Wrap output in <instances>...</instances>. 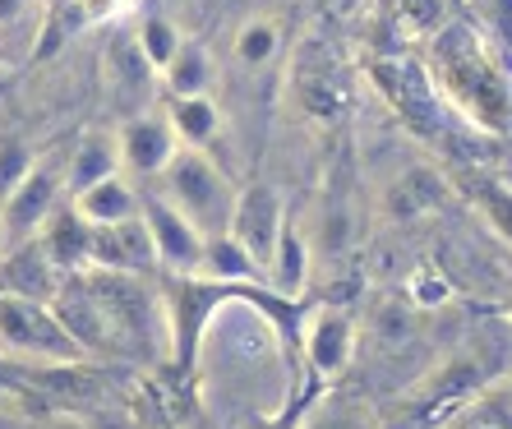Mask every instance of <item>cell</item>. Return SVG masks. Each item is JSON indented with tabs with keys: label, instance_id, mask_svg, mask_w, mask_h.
Wrapping results in <instances>:
<instances>
[{
	"label": "cell",
	"instance_id": "7",
	"mask_svg": "<svg viewBox=\"0 0 512 429\" xmlns=\"http://www.w3.org/2000/svg\"><path fill=\"white\" fill-rule=\"evenodd\" d=\"M282 227H286V203L268 180H250L245 190H236L227 236L259 263V273H268V259H273V250H277Z\"/></svg>",
	"mask_w": 512,
	"mask_h": 429
},
{
	"label": "cell",
	"instance_id": "13",
	"mask_svg": "<svg viewBox=\"0 0 512 429\" xmlns=\"http://www.w3.org/2000/svg\"><path fill=\"white\" fill-rule=\"evenodd\" d=\"M291 93H296L300 116H310V120H333V116H342V107H346V88H342V79H337V65L310 56V51H296Z\"/></svg>",
	"mask_w": 512,
	"mask_h": 429
},
{
	"label": "cell",
	"instance_id": "26",
	"mask_svg": "<svg viewBox=\"0 0 512 429\" xmlns=\"http://www.w3.org/2000/svg\"><path fill=\"white\" fill-rule=\"evenodd\" d=\"M402 296L411 300V310L416 314H434V310H443V305H453V282H448L434 263H416L411 277H406Z\"/></svg>",
	"mask_w": 512,
	"mask_h": 429
},
{
	"label": "cell",
	"instance_id": "16",
	"mask_svg": "<svg viewBox=\"0 0 512 429\" xmlns=\"http://www.w3.org/2000/svg\"><path fill=\"white\" fill-rule=\"evenodd\" d=\"M47 0H0V65H24V56L42 51Z\"/></svg>",
	"mask_w": 512,
	"mask_h": 429
},
{
	"label": "cell",
	"instance_id": "1",
	"mask_svg": "<svg viewBox=\"0 0 512 429\" xmlns=\"http://www.w3.org/2000/svg\"><path fill=\"white\" fill-rule=\"evenodd\" d=\"M425 79L434 88V102L453 111L457 120H466L480 139L508 134V74L503 65H494L476 28L443 24L429 47Z\"/></svg>",
	"mask_w": 512,
	"mask_h": 429
},
{
	"label": "cell",
	"instance_id": "31",
	"mask_svg": "<svg viewBox=\"0 0 512 429\" xmlns=\"http://www.w3.org/2000/svg\"><path fill=\"white\" fill-rule=\"evenodd\" d=\"M134 0H79V14H84V19H111V14H120V10H130Z\"/></svg>",
	"mask_w": 512,
	"mask_h": 429
},
{
	"label": "cell",
	"instance_id": "30",
	"mask_svg": "<svg viewBox=\"0 0 512 429\" xmlns=\"http://www.w3.org/2000/svg\"><path fill=\"white\" fill-rule=\"evenodd\" d=\"M476 388H480V370L471 365V360H453L448 370H439L434 379L425 383V393H429V397H448V402H453V397L476 393Z\"/></svg>",
	"mask_w": 512,
	"mask_h": 429
},
{
	"label": "cell",
	"instance_id": "28",
	"mask_svg": "<svg viewBox=\"0 0 512 429\" xmlns=\"http://www.w3.org/2000/svg\"><path fill=\"white\" fill-rule=\"evenodd\" d=\"M388 14L406 28L411 37H434L448 19H443V0H383Z\"/></svg>",
	"mask_w": 512,
	"mask_h": 429
},
{
	"label": "cell",
	"instance_id": "22",
	"mask_svg": "<svg viewBox=\"0 0 512 429\" xmlns=\"http://www.w3.org/2000/svg\"><path fill=\"white\" fill-rule=\"evenodd\" d=\"M305 236H310L314 263L337 259V254H346L351 250V240H356V217H351L346 203H323L319 217H305Z\"/></svg>",
	"mask_w": 512,
	"mask_h": 429
},
{
	"label": "cell",
	"instance_id": "12",
	"mask_svg": "<svg viewBox=\"0 0 512 429\" xmlns=\"http://www.w3.org/2000/svg\"><path fill=\"white\" fill-rule=\"evenodd\" d=\"M310 277H314V250H310V236H305V217L286 213V227H282V236H277V250H273V259H268L263 282L273 286L277 296L300 300L305 286H310Z\"/></svg>",
	"mask_w": 512,
	"mask_h": 429
},
{
	"label": "cell",
	"instance_id": "25",
	"mask_svg": "<svg viewBox=\"0 0 512 429\" xmlns=\"http://www.w3.org/2000/svg\"><path fill=\"white\" fill-rule=\"evenodd\" d=\"M130 33H134V47H139V56L148 60V70H153V74L167 70V60L176 56V47L185 42V37L176 33V24H171V19H162V14H148V19H139Z\"/></svg>",
	"mask_w": 512,
	"mask_h": 429
},
{
	"label": "cell",
	"instance_id": "3",
	"mask_svg": "<svg viewBox=\"0 0 512 429\" xmlns=\"http://www.w3.org/2000/svg\"><path fill=\"white\" fill-rule=\"evenodd\" d=\"M0 356L14 360H51V365H74L84 351L60 328L47 300H28L0 291Z\"/></svg>",
	"mask_w": 512,
	"mask_h": 429
},
{
	"label": "cell",
	"instance_id": "2",
	"mask_svg": "<svg viewBox=\"0 0 512 429\" xmlns=\"http://www.w3.org/2000/svg\"><path fill=\"white\" fill-rule=\"evenodd\" d=\"M157 194L176 208L203 240L227 236L231 208H236V180L217 167L208 153L199 148H176L162 176H157Z\"/></svg>",
	"mask_w": 512,
	"mask_h": 429
},
{
	"label": "cell",
	"instance_id": "8",
	"mask_svg": "<svg viewBox=\"0 0 512 429\" xmlns=\"http://www.w3.org/2000/svg\"><path fill=\"white\" fill-rule=\"evenodd\" d=\"M139 222H143V236L153 245V263L167 268L176 277H190L199 273V259H203V236L185 222V217L171 208L162 194H139Z\"/></svg>",
	"mask_w": 512,
	"mask_h": 429
},
{
	"label": "cell",
	"instance_id": "20",
	"mask_svg": "<svg viewBox=\"0 0 512 429\" xmlns=\"http://www.w3.org/2000/svg\"><path fill=\"white\" fill-rule=\"evenodd\" d=\"M162 111H167L180 148L208 153L213 139L222 134V107H217L213 97H162Z\"/></svg>",
	"mask_w": 512,
	"mask_h": 429
},
{
	"label": "cell",
	"instance_id": "5",
	"mask_svg": "<svg viewBox=\"0 0 512 429\" xmlns=\"http://www.w3.org/2000/svg\"><path fill=\"white\" fill-rule=\"evenodd\" d=\"M180 139L171 130L167 111L162 102L157 107H143V111H130V116L116 125V157H120V171L130 180H157L162 167L176 157Z\"/></svg>",
	"mask_w": 512,
	"mask_h": 429
},
{
	"label": "cell",
	"instance_id": "23",
	"mask_svg": "<svg viewBox=\"0 0 512 429\" xmlns=\"http://www.w3.org/2000/svg\"><path fill=\"white\" fill-rule=\"evenodd\" d=\"M282 51V19L277 14H254L236 28V42H231V56L245 65V70H263L268 60H277Z\"/></svg>",
	"mask_w": 512,
	"mask_h": 429
},
{
	"label": "cell",
	"instance_id": "6",
	"mask_svg": "<svg viewBox=\"0 0 512 429\" xmlns=\"http://www.w3.org/2000/svg\"><path fill=\"white\" fill-rule=\"evenodd\" d=\"M300 342H305V360L319 383H337L360 346V323L342 310V305H314L300 319Z\"/></svg>",
	"mask_w": 512,
	"mask_h": 429
},
{
	"label": "cell",
	"instance_id": "24",
	"mask_svg": "<svg viewBox=\"0 0 512 429\" xmlns=\"http://www.w3.org/2000/svg\"><path fill=\"white\" fill-rule=\"evenodd\" d=\"M416 319L420 314L411 310V300L406 296H379L370 310V337L383 346H402L416 337Z\"/></svg>",
	"mask_w": 512,
	"mask_h": 429
},
{
	"label": "cell",
	"instance_id": "15",
	"mask_svg": "<svg viewBox=\"0 0 512 429\" xmlns=\"http://www.w3.org/2000/svg\"><path fill=\"white\" fill-rule=\"evenodd\" d=\"M60 282H65V277L47 263V254L37 250V240H24V245H14V250L0 254V291H10V296L47 300L51 305Z\"/></svg>",
	"mask_w": 512,
	"mask_h": 429
},
{
	"label": "cell",
	"instance_id": "29",
	"mask_svg": "<svg viewBox=\"0 0 512 429\" xmlns=\"http://www.w3.org/2000/svg\"><path fill=\"white\" fill-rule=\"evenodd\" d=\"M33 162H37V153H33V143L28 139H19V134L0 139V203L19 190V180L33 171Z\"/></svg>",
	"mask_w": 512,
	"mask_h": 429
},
{
	"label": "cell",
	"instance_id": "18",
	"mask_svg": "<svg viewBox=\"0 0 512 429\" xmlns=\"http://www.w3.org/2000/svg\"><path fill=\"white\" fill-rule=\"evenodd\" d=\"M157 88L167 97H213L217 88V60L203 42H180L176 56L167 60V70L157 74Z\"/></svg>",
	"mask_w": 512,
	"mask_h": 429
},
{
	"label": "cell",
	"instance_id": "21",
	"mask_svg": "<svg viewBox=\"0 0 512 429\" xmlns=\"http://www.w3.org/2000/svg\"><path fill=\"white\" fill-rule=\"evenodd\" d=\"M194 282H222V286H263L259 263L240 250L231 236H208L203 240V259Z\"/></svg>",
	"mask_w": 512,
	"mask_h": 429
},
{
	"label": "cell",
	"instance_id": "4",
	"mask_svg": "<svg viewBox=\"0 0 512 429\" xmlns=\"http://www.w3.org/2000/svg\"><path fill=\"white\" fill-rule=\"evenodd\" d=\"M60 199H65V157H37L33 171L19 180V190L0 203V254L33 240Z\"/></svg>",
	"mask_w": 512,
	"mask_h": 429
},
{
	"label": "cell",
	"instance_id": "9",
	"mask_svg": "<svg viewBox=\"0 0 512 429\" xmlns=\"http://www.w3.org/2000/svg\"><path fill=\"white\" fill-rule=\"evenodd\" d=\"M370 79L383 93V102H388L406 125H416L420 134H434L443 107L434 102V88H429V79H425V65H416V60H406V56H383V60L370 65Z\"/></svg>",
	"mask_w": 512,
	"mask_h": 429
},
{
	"label": "cell",
	"instance_id": "10",
	"mask_svg": "<svg viewBox=\"0 0 512 429\" xmlns=\"http://www.w3.org/2000/svg\"><path fill=\"white\" fill-rule=\"evenodd\" d=\"M102 79H107V93L116 102H130L134 111L157 107L162 88H157V74L148 70V60L134 47V33H120L107 42V51H102Z\"/></svg>",
	"mask_w": 512,
	"mask_h": 429
},
{
	"label": "cell",
	"instance_id": "19",
	"mask_svg": "<svg viewBox=\"0 0 512 429\" xmlns=\"http://www.w3.org/2000/svg\"><path fill=\"white\" fill-rule=\"evenodd\" d=\"M443 194H448V185H443L439 171L406 167L402 176L383 190V213L393 217V222H416V217H425V213H434V208H439Z\"/></svg>",
	"mask_w": 512,
	"mask_h": 429
},
{
	"label": "cell",
	"instance_id": "11",
	"mask_svg": "<svg viewBox=\"0 0 512 429\" xmlns=\"http://www.w3.org/2000/svg\"><path fill=\"white\" fill-rule=\"evenodd\" d=\"M33 240L60 277H74V273H84L88 268V240H93V227L79 222V213L70 208V199H60L56 208H51V217L37 227Z\"/></svg>",
	"mask_w": 512,
	"mask_h": 429
},
{
	"label": "cell",
	"instance_id": "32",
	"mask_svg": "<svg viewBox=\"0 0 512 429\" xmlns=\"http://www.w3.org/2000/svg\"><path fill=\"white\" fill-rule=\"evenodd\" d=\"M466 429H503V425H489V420H476V425H466Z\"/></svg>",
	"mask_w": 512,
	"mask_h": 429
},
{
	"label": "cell",
	"instance_id": "14",
	"mask_svg": "<svg viewBox=\"0 0 512 429\" xmlns=\"http://www.w3.org/2000/svg\"><path fill=\"white\" fill-rule=\"evenodd\" d=\"M70 208L79 213V222L93 231L97 227H125V222L139 217V185H134L125 171H116V176L88 185L84 194H70Z\"/></svg>",
	"mask_w": 512,
	"mask_h": 429
},
{
	"label": "cell",
	"instance_id": "27",
	"mask_svg": "<svg viewBox=\"0 0 512 429\" xmlns=\"http://www.w3.org/2000/svg\"><path fill=\"white\" fill-rule=\"evenodd\" d=\"M296 429H370V416H365V406L346 402V397H323L300 416Z\"/></svg>",
	"mask_w": 512,
	"mask_h": 429
},
{
	"label": "cell",
	"instance_id": "17",
	"mask_svg": "<svg viewBox=\"0 0 512 429\" xmlns=\"http://www.w3.org/2000/svg\"><path fill=\"white\" fill-rule=\"evenodd\" d=\"M116 171H120L116 130H84L79 143L70 148V157H65V199H70V194H84L88 185L116 176Z\"/></svg>",
	"mask_w": 512,
	"mask_h": 429
}]
</instances>
